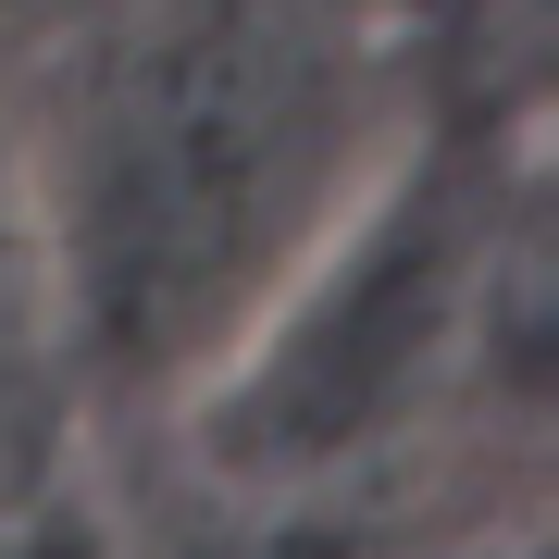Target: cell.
Masks as SVG:
<instances>
[{"instance_id": "cell-2", "label": "cell", "mask_w": 559, "mask_h": 559, "mask_svg": "<svg viewBox=\"0 0 559 559\" xmlns=\"http://www.w3.org/2000/svg\"><path fill=\"white\" fill-rule=\"evenodd\" d=\"M473 286H485V212L473 187H448V150L411 138L373 175V200L261 299V323L162 423L224 485L360 473L473 348Z\"/></svg>"}, {"instance_id": "cell-1", "label": "cell", "mask_w": 559, "mask_h": 559, "mask_svg": "<svg viewBox=\"0 0 559 559\" xmlns=\"http://www.w3.org/2000/svg\"><path fill=\"white\" fill-rule=\"evenodd\" d=\"M25 100L75 399L175 411L399 162L385 0H87Z\"/></svg>"}, {"instance_id": "cell-3", "label": "cell", "mask_w": 559, "mask_h": 559, "mask_svg": "<svg viewBox=\"0 0 559 559\" xmlns=\"http://www.w3.org/2000/svg\"><path fill=\"white\" fill-rule=\"evenodd\" d=\"M75 423V348H62V274H50V200L25 150V87L0 75V498L38 485Z\"/></svg>"}, {"instance_id": "cell-4", "label": "cell", "mask_w": 559, "mask_h": 559, "mask_svg": "<svg viewBox=\"0 0 559 559\" xmlns=\"http://www.w3.org/2000/svg\"><path fill=\"white\" fill-rule=\"evenodd\" d=\"M50 13H62V0H0V50H13L25 25H50Z\"/></svg>"}]
</instances>
